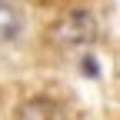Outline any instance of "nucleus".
<instances>
[{"label":"nucleus","mask_w":120,"mask_h":120,"mask_svg":"<svg viewBox=\"0 0 120 120\" xmlns=\"http://www.w3.org/2000/svg\"><path fill=\"white\" fill-rule=\"evenodd\" d=\"M27 34V7L20 0H0V53L17 47Z\"/></svg>","instance_id":"nucleus-2"},{"label":"nucleus","mask_w":120,"mask_h":120,"mask_svg":"<svg viewBox=\"0 0 120 120\" xmlns=\"http://www.w3.org/2000/svg\"><path fill=\"white\" fill-rule=\"evenodd\" d=\"M94 30H97V23H94V13L90 10H70V13H64L57 20L50 37L57 43H64V47H77V43H87L94 37Z\"/></svg>","instance_id":"nucleus-1"}]
</instances>
